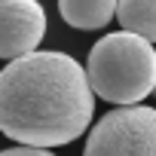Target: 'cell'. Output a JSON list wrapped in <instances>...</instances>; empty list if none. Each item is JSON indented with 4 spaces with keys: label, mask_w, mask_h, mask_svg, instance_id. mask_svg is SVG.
Masks as SVG:
<instances>
[{
    "label": "cell",
    "mask_w": 156,
    "mask_h": 156,
    "mask_svg": "<svg viewBox=\"0 0 156 156\" xmlns=\"http://www.w3.org/2000/svg\"><path fill=\"white\" fill-rule=\"evenodd\" d=\"M95 92L67 52H28L0 70V132L25 147H61L92 122Z\"/></svg>",
    "instance_id": "cell-1"
},
{
    "label": "cell",
    "mask_w": 156,
    "mask_h": 156,
    "mask_svg": "<svg viewBox=\"0 0 156 156\" xmlns=\"http://www.w3.org/2000/svg\"><path fill=\"white\" fill-rule=\"evenodd\" d=\"M86 76L98 98L122 107L138 104L156 89L153 43L129 31L104 34L89 52Z\"/></svg>",
    "instance_id": "cell-2"
},
{
    "label": "cell",
    "mask_w": 156,
    "mask_h": 156,
    "mask_svg": "<svg viewBox=\"0 0 156 156\" xmlns=\"http://www.w3.org/2000/svg\"><path fill=\"white\" fill-rule=\"evenodd\" d=\"M83 156H156V110L129 104L104 113L92 126Z\"/></svg>",
    "instance_id": "cell-3"
},
{
    "label": "cell",
    "mask_w": 156,
    "mask_h": 156,
    "mask_svg": "<svg viewBox=\"0 0 156 156\" xmlns=\"http://www.w3.org/2000/svg\"><path fill=\"white\" fill-rule=\"evenodd\" d=\"M46 37V9L40 0H0V58H22Z\"/></svg>",
    "instance_id": "cell-4"
},
{
    "label": "cell",
    "mask_w": 156,
    "mask_h": 156,
    "mask_svg": "<svg viewBox=\"0 0 156 156\" xmlns=\"http://www.w3.org/2000/svg\"><path fill=\"white\" fill-rule=\"evenodd\" d=\"M58 12L76 31H98L116 16V0H58Z\"/></svg>",
    "instance_id": "cell-5"
},
{
    "label": "cell",
    "mask_w": 156,
    "mask_h": 156,
    "mask_svg": "<svg viewBox=\"0 0 156 156\" xmlns=\"http://www.w3.org/2000/svg\"><path fill=\"white\" fill-rule=\"evenodd\" d=\"M116 19L122 31L156 43V0H116Z\"/></svg>",
    "instance_id": "cell-6"
},
{
    "label": "cell",
    "mask_w": 156,
    "mask_h": 156,
    "mask_svg": "<svg viewBox=\"0 0 156 156\" xmlns=\"http://www.w3.org/2000/svg\"><path fill=\"white\" fill-rule=\"evenodd\" d=\"M0 156H55L52 150H43V147H9V150H3Z\"/></svg>",
    "instance_id": "cell-7"
}]
</instances>
